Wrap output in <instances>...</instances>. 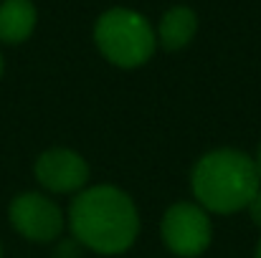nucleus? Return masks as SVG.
Wrapping results in <instances>:
<instances>
[{
  "instance_id": "obj_13",
  "label": "nucleus",
  "mask_w": 261,
  "mask_h": 258,
  "mask_svg": "<svg viewBox=\"0 0 261 258\" xmlns=\"http://www.w3.org/2000/svg\"><path fill=\"white\" fill-rule=\"evenodd\" d=\"M0 258H3V248H0Z\"/></svg>"
},
{
  "instance_id": "obj_1",
  "label": "nucleus",
  "mask_w": 261,
  "mask_h": 258,
  "mask_svg": "<svg viewBox=\"0 0 261 258\" xmlns=\"http://www.w3.org/2000/svg\"><path fill=\"white\" fill-rule=\"evenodd\" d=\"M69 228L82 246L114 256L137 241L140 218L127 192L112 185H96L79 192L71 203Z\"/></svg>"
},
{
  "instance_id": "obj_12",
  "label": "nucleus",
  "mask_w": 261,
  "mask_h": 258,
  "mask_svg": "<svg viewBox=\"0 0 261 258\" xmlns=\"http://www.w3.org/2000/svg\"><path fill=\"white\" fill-rule=\"evenodd\" d=\"M0 76H3V56H0Z\"/></svg>"
},
{
  "instance_id": "obj_10",
  "label": "nucleus",
  "mask_w": 261,
  "mask_h": 258,
  "mask_svg": "<svg viewBox=\"0 0 261 258\" xmlns=\"http://www.w3.org/2000/svg\"><path fill=\"white\" fill-rule=\"evenodd\" d=\"M254 165H256V172H259V177H261V145H259V155H256Z\"/></svg>"
},
{
  "instance_id": "obj_5",
  "label": "nucleus",
  "mask_w": 261,
  "mask_h": 258,
  "mask_svg": "<svg viewBox=\"0 0 261 258\" xmlns=\"http://www.w3.org/2000/svg\"><path fill=\"white\" fill-rule=\"evenodd\" d=\"M10 225L33 243L54 241L64 228L61 208L41 192H20L8 208Z\"/></svg>"
},
{
  "instance_id": "obj_3",
  "label": "nucleus",
  "mask_w": 261,
  "mask_h": 258,
  "mask_svg": "<svg viewBox=\"0 0 261 258\" xmlns=\"http://www.w3.org/2000/svg\"><path fill=\"white\" fill-rule=\"evenodd\" d=\"M94 43L109 64L119 69H137L152 59L158 48V36L142 13L117 5L107 8L96 18Z\"/></svg>"
},
{
  "instance_id": "obj_8",
  "label": "nucleus",
  "mask_w": 261,
  "mask_h": 258,
  "mask_svg": "<svg viewBox=\"0 0 261 258\" xmlns=\"http://www.w3.org/2000/svg\"><path fill=\"white\" fill-rule=\"evenodd\" d=\"M198 31V15L188 5H173L170 10L163 13L160 25H158V41L165 51H180L185 48Z\"/></svg>"
},
{
  "instance_id": "obj_4",
  "label": "nucleus",
  "mask_w": 261,
  "mask_h": 258,
  "mask_svg": "<svg viewBox=\"0 0 261 258\" xmlns=\"http://www.w3.org/2000/svg\"><path fill=\"white\" fill-rule=\"evenodd\" d=\"M211 218L198 203H175L163 215V241L175 256H200L211 246Z\"/></svg>"
},
{
  "instance_id": "obj_6",
  "label": "nucleus",
  "mask_w": 261,
  "mask_h": 258,
  "mask_svg": "<svg viewBox=\"0 0 261 258\" xmlns=\"http://www.w3.org/2000/svg\"><path fill=\"white\" fill-rule=\"evenodd\" d=\"M33 172L36 180L51 192H76L89 180V165L84 162V157L64 147L46 150L36 160Z\"/></svg>"
},
{
  "instance_id": "obj_11",
  "label": "nucleus",
  "mask_w": 261,
  "mask_h": 258,
  "mask_svg": "<svg viewBox=\"0 0 261 258\" xmlns=\"http://www.w3.org/2000/svg\"><path fill=\"white\" fill-rule=\"evenodd\" d=\"M254 258H261V241H259V246H256V256Z\"/></svg>"
},
{
  "instance_id": "obj_9",
  "label": "nucleus",
  "mask_w": 261,
  "mask_h": 258,
  "mask_svg": "<svg viewBox=\"0 0 261 258\" xmlns=\"http://www.w3.org/2000/svg\"><path fill=\"white\" fill-rule=\"evenodd\" d=\"M249 208V215H251V220H254V225H259L261 228V190L251 197V203L246 205Z\"/></svg>"
},
{
  "instance_id": "obj_7",
  "label": "nucleus",
  "mask_w": 261,
  "mask_h": 258,
  "mask_svg": "<svg viewBox=\"0 0 261 258\" xmlns=\"http://www.w3.org/2000/svg\"><path fill=\"white\" fill-rule=\"evenodd\" d=\"M36 20L33 0H0V43L15 46L28 41L36 31Z\"/></svg>"
},
{
  "instance_id": "obj_2",
  "label": "nucleus",
  "mask_w": 261,
  "mask_h": 258,
  "mask_svg": "<svg viewBox=\"0 0 261 258\" xmlns=\"http://www.w3.org/2000/svg\"><path fill=\"white\" fill-rule=\"evenodd\" d=\"M259 172L254 160L239 150H213L203 155L190 175V187L203 210L236 213L259 192Z\"/></svg>"
}]
</instances>
